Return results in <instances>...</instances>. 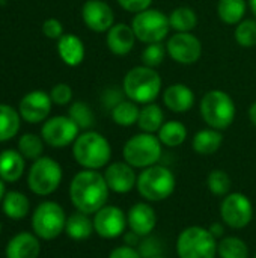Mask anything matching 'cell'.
I'll list each match as a JSON object with an SVG mask.
<instances>
[{"instance_id": "cell-1", "label": "cell", "mask_w": 256, "mask_h": 258, "mask_svg": "<svg viewBox=\"0 0 256 258\" xmlns=\"http://www.w3.org/2000/svg\"><path fill=\"white\" fill-rule=\"evenodd\" d=\"M109 186L104 174L94 169H83L74 175L69 184V198L72 206L86 215H95L107 204Z\"/></svg>"}, {"instance_id": "cell-2", "label": "cell", "mask_w": 256, "mask_h": 258, "mask_svg": "<svg viewBox=\"0 0 256 258\" xmlns=\"http://www.w3.org/2000/svg\"><path fill=\"white\" fill-rule=\"evenodd\" d=\"M161 77L155 68L146 65L133 67L124 77L122 88L128 100L137 104H149L157 100L161 91Z\"/></svg>"}, {"instance_id": "cell-3", "label": "cell", "mask_w": 256, "mask_h": 258, "mask_svg": "<svg viewBox=\"0 0 256 258\" xmlns=\"http://www.w3.org/2000/svg\"><path fill=\"white\" fill-rule=\"evenodd\" d=\"M72 156L81 168L98 171L110 162L112 147L101 133L84 132L75 139L72 145Z\"/></svg>"}, {"instance_id": "cell-4", "label": "cell", "mask_w": 256, "mask_h": 258, "mask_svg": "<svg viewBox=\"0 0 256 258\" xmlns=\"http://www.w3.org/2000/svg\"><path fill=\"white\" fill-rule=\"evenodd\" d=\"M199 112L208 127L223 132L232 125L237 107L228 92L211 89L202 97L199 103Z\"/></svg>"}, {"instance_id": "cell-5", "label": "cell", "mask_w": 256, "mask_h": 258, "mask_svg": "<svg viewBox=\"0 0 256 258\" xmlns=\"http://www.w3.org/2000/svg\"><path fill=\"white\" fill-rule=\"evenodd\" d=\"M177 186L174 172L161 165H154L142 169L137 175V190L140 197L149 203H158L167 200Z\"/></svg>"}, {"instance_id": "cell-6", "label": "cell", "mask_w": 256, "mask_h": 258, "mask_svg": "<svg viewBox=\"0 0 256 258\" xmlns=\"http://www.w3.org/2000/svg\"><path fill=\"white\" fill-rule=\"evenodd\" d=\"M163 154V144L160 142L158 136L154 133H139L131 136L124 148H122V156L124 160L131 165L134 169H145L149 166H154L158 163Z\"/></svg>"}, {"instance_id": "cell-7", "label": "cell", "mask_w": 256, "mask_h": 258, "mask_svg": "<svg viewBox=\"0 0 256 258\" xmlns=\"http://www.w3.org/2000/svg\"><path fill=\"white\" fill-rule=\"evenodd\" d=\"M217 239L208 228L193 225L183 230L177 239V254L180 258H216Z\"/></svg>"}, {"instance_id": "cell-8", "label": "cell", "mask_w": 256, "mask_h": 258, "mask_svg": "<svg viewBox=\"0 0 256 258\" xmlns=\"http://www.w3.org/2000/svg\"><path fill=\"white\" fill-rule=\"evenodd\" d=\"M131 27L134 30L136 38L143 44L163 42L170 30L169 15H166L160 9L149 8L134 14Z\"/></svg>"}, {"instance_id": "cell-9", "label": "cell", "mask_w": 256, "mask_h": 258, "mask_svg": "<svg viewBox=\"0 0 256 258\" xmlns=\"http://www.w3.org/2000/svg\"><path fill=\"white\" fill-rule=\"evenodd\" d=\"M66 219L68 218L60 204L54 201H44L32 215V228L39 239L54 240L65 231Z\"/></svg>"}, {"instance_id": "cell-10", "label": "cell", "mask_w": 256, "mask_h": 258, "mask_svg": "<svg viewBox=\"0 0 256 258\" xmlns=\"http://www.w3.org/2000/svg\"><path fill=\"white\" fill-rule=\"evenodd\" d=\"M63 172L60 165L54 159L44 156L33 160L27 175V186L35 195L47 197L57 190Z\"/></svg>"}, {"instance_id": "cell-11", "label": "cell", "mask_w": 256, "mask_h": 258, "mask_svg": "<svg viewBox=\"0 0 256 258\" xmlns=\"http://www.w3.org/2000/svg\"><path fill=\"white\" fill-rule=\"evenodd\" d=\"M220 216L228 227L243 230L253 219V204L244 194H228L220 204Z\"/></svg>"}, {"instance_id": "cell-12", "label": "cell", "mask_w": 256, "mask_h": 258, "mask_svg": "<svg viewBox=\"0 0 256 258\" xmlns=\"http://www.w3.org/2000/svg\"><path fill=\"white\" fill-rule=\"evenodd\" d=\"M167 54L180 65H193L202 56V42L192 32H175L166 42Z\"/></svg>"}, {"instance_id": "cell-13", "label": "cell", "mask_w": 256, "mask_h": 258, "mask_svg": "<svg viewBox=\"0 0 256 258\" xmlns=\"http://www.w3.org/2000/svg\"><path fill=\"white\" fill-rule=\"evenodd\" d=\"M78 132V125L69 116H53L44 122L41 138L53 148H63L75 142Z\"/></svg>"}, {"instance_id": "cell-14", "label": "cell", "mask_w": 256, "mask_h": 258, "mask_svg": "<svg viewBox=\"0 0 256 258\" xmlns=\"http://www.w3.org/2000/svg\"><path fill=\"white\" fill-rule=\"evenodd\" d=\"M94 230L101 239H116L128 227L125 213L116 206H104L94 215Z\"/></svg>"}, {"instance_id": "cell-15", "label": "cell", "mask_w": 256, "mask_h": 258, "mask_svg": "<svg viewBox=\"0 0 256 258\" xmlns=\"http://www.w3.org/2000/svg\"><path fill=\"white\" fill-rule=\"evenodd\" d=\"M81 18L91 30L97 33L107 32L115 24V14L104 0H88L81 8Z\"/></svg>"}, {"instance_id": "cell-16", "label": "cell", "mask_w": 256, "mask_h": 258, "mask_svg": "<svg viewBox=\"0 0 256 258\" xmlns=\"http://www.w3.org/2000/svg\"><path fill=\"white\" fill-rule=\"evenodd\" d=\"M51 97L44 91H32L20 101V115L30 124H38L50 115Z\"/></svg>"}, {"instance_id": "cell-17", "label": "cell", "mask_w": 256, "mask_h": 258, "mask_svg": "<svg viewBox=\"0 0 256 258\" xmlns=\"http://www.w3.org/2000/svg\"><path fill=\"white\" fill-rule=\"evenodd\" d=\"M109 189L115 194H128L137 184V174L127 162H115L106 168L104 172Z\"/></svg>"}, {"instance_id": "cell-18", "label": "cell", "mask_w": 256, "mask_h": 258, "mask_svg": "<svg viewBox=\"0 0 256 258\" xmlns=\"http://www.w3.org/2000/svg\"><path fill=\"white\" fill-rule=\"evenodd\" d=\"M130 230L139 237L151 236L157 227V213L148 203H137L130 207L127 215Z\"/></svg>"}, {"instance_id": "cell-19", "label": "cell", "mask_w": 256, "mask_h": 258, "mask_svg": "<svg viewBox=\"0 0 256 258\" xmlns=\"http://www.w3.org/2000/svg\"><path fill=\"white\" fill-rule=\"evenodd\" d=\"M107 48L116 56H125L134 48L136 35L131 26L125 23H116L106 32Z\"/></svg>"}, {"instance_id": "cell-20", "label": "cell", "mask_w": 256, "mask_h": 258, "mask_svg": "<svg viewBox=\"0 0 256 258\" xmlns=\"http://www.w3.org/2000/svg\"><path fill=\"white\" fill-rule=\"evenodd\" d=\"M41 254L39 237L29 231L15 234L6 245V258H38Z\"/></svg>"}, {"instance_id": "cell-21", "label": "cell", "mask_w": 256, "mask_h": 258, "mask_svg": "<svg viewBox=\"0 0 256 258\" xmlns=\"http://www.w3.org/2000/svg\"><path fill=\"white\" fill-rule=\"evenodd\" d=\"M163 103L174 113H186L195 104V92L184 83H174L164 89Z\"/></svg>"}, {"instance_id": "cell-22", "label": "cell", "mask_w": 256, "mask_h": 258, "mask_svg": "<svg viewBox=\"0 0 256 258\" xmlns=\"http://www.w3.org/2000/svg\"><path fill=\"white\" fill-rule=\"evenodd\" d=\"M57 51L68 67H78L84 59V44L74 33H63L57 39Z\"/></svg>"}, {"instance_id": "cell-23", "label": "cell", "mask_w": 256, "mask_h": 258, "mask_svg": "<svg viewBox=\"0 0 256 258\" xmlns=\"http://www.w3.org/2000/svg\"><path fill=\"white\" fill-rule=\"evenodd\" d=\"M24 172V157L20 151L5 150L0 153V178L8 183H15Z\"/></svg>"}, {"instance_id": "cell-24", "label": "cell", "mask_w": 256, "mask_h": 258, "mask_svg": "<svg viewBox=\"0 0 256 258\" xmlns=\"http://www.w3.org/2000/svg\"><path fill=\"white\" fill-rule=\"evenodd\" d=\"M222 144H223L222 132L211 128V127L199 130L192 141L193 150L201 156H211V154L217 153L220 150Z\"/></svg>"}, {"instance_id": "cell-25", "label": "cell", "mask_w": 256, "mask_h": 258, "mask_svg": "<svg viewBox=\"0 0 256 258\" xmlns=\"http://www.w3.org/2000/svg\"><path fill=\"white\" fill-rule=\"evenodd\" d=\"M94 221L89 218V215L83 212H75L68 216L66 225H65V233L68 234L69 239L72 240H86L92 236L94 233Z\"/></svg>"}, {"instance_id": "cell-26", "label": "cell", "mask_w": 256, "mask_h": 258, "mask_svg": "<svg viewBox=\"0 0 256 258\" xmlns=\"http://www.w3.org/2000/svg\"><path fill=\"white\" fill-rule=\"evenodd\" d=\"M2 209H3V213L9 219L20 221L29 215L30 201L24 194L17 192V190H11V192H6V195L2 201Z\"/></svg>"}, {"instance_id": "cell-27", "label": "cell", "mask_w": 256, "mask_h": 258, "mask_svg": "<svg viewBox=\"0 0 256 258\" xmlns=\"http://www.w3.org/2000/svg\"><path fill=\"white\" fill-rule=\"evenodd\" d=\"M163 124H164V113H163V109L158 104L149 103V104H145L140 109L137 125H139V128L142 132H145V133H157L161 128Z\"/></svg>"}, {"instance_id": "cell-28", "label": "cell", "mask_w": 256, "mask_h": 258, "mask_svg": "<svg viewBox=\"0 0 256 258\" xmlns=\"http://www.w3.org/2000/svg\"><path fill=\"white\" fill-rule=\"evenodd\" d=\"M158 139L164 147L177 148L187 139V127L180 121H166L158 130Z\"/></svg>"}, {"instance_id": "cell-29", "label": "cell", "mask_w": 256, "mask_h": 258, "mask_svg": "<svg viewBox=\"0 0 256 258\" xmlns=\"http://www.w3.org/2000/svg\"><path fill=\"white\" fill-rule=\"evenodd\" d=\"M246 8V0H219L217 15L225 24H238L244 20Z\"/></svg>"}, {"instance_id": "cell-30", "label": "cell", "mask_w": 256, "mask_h": 258, "mask_svg": "<svg viewBox=\"0 0 256 258\" xmlns=\"http://www.w3.org/2000/svg\"><path fill=\"white\" fill-rule=\"evenodd\" d=\"M139 115H140V109L137 107V103L131 100H121L112 109V119L116 125L121 127H131L137 124Z\"/></svg>"}, {"instance_id": "cell-31", "label": "cell", "mask_w": 256, "mask_h": 258, "mask_svg": "<svg viewBox=\"0 0 256 258\" xmlns=\"http://www.w3.org/2000/svg\"><path fill=\"white\" fill-rule=\"evenodd\" d=\"M169 23L175 32H192L198 26V15L189 6H178L170 12Z\"/></svg>"}, {"instance_id": "cell-32", "label": "cell", "mask_w": 256, "mask_h": 258, "mask_svg": "<svg viewBox=\"0 0 256 258\" xmlns=\"http://www.w3.org/2000/svg\"><path fill=\"white\" fill-rule=\"evenodd\" d=\"M18 130L20 113L8 104H0V142L12 139Z\"/></svg>"}, {"instance_id": "cell-33", "label": "cell", "mask_w": 256, "mask_h": 258, "mask_svg": "<svg viewBox=\"0 0 256 258\" xmlns=\"http://www.w3.org/2000/svg\"><path fill=\"white\" fill-rule=\"evenodd\" d=\"M217 254L220 258H249V246L240 237L225 236L219 242Z\"/></svg>"}, {"instance_id": "cell-34", "label": "cell", "mask_w": 256, "mask_h": 258, "mask_svg": "<svg viewBox=\"0 0 256 258\" xmlns=\"http://www.w3.org/2000/svg\"><path fill=\"white\" fill-rule=\"evenodd\" d=\"M18 151L24 159L29 160H36L42 157L44 151V139L33 135V133H26L20 138L18 141Z\"/></svg>"}, {"instance_id": "cell-35", "label": "cell", "mask_w": 256, "mask_h": 258, "mask_svg": "<svg viewBox=\"0 0 256 258\" xmlns=\"http://www.w3.org/2000/svg\"><path fill=\"white\" fill-rule=\"evenodd\" d=\"M207 186L210 192L216 197H226L231 194L232 187V180L229 174L223 169H214L208 174L207 177Z\"/></svg>"}, {"instance_id": "cell-36", "label": "cell", "mask_w": 256, "mask_h": 258, "mask_svg": "<svg viewBox=\"0 0 256 258\" xmlns=\"http://www.w3.org/2000/svg\"><path fill=\"white\" fill-rule=\"evenodd\" d=\"M68 116L78 125V128H83V130H89L95 124V115L91 106L83 101L72 103L68 110Z\"/></svg>"}, {"instance_id": "cell-37", "label": "cell", "mask_w": 256, "mask_h": 258, "mask_svg": "<svg viewBox=\"0 0 256 258\" xmlns=\"http://www.w3.org/2000/svg\"><path fill=\"white\" fill-rule=\"evenodd\" d=\"M235 41L238 45L244 48H250L256 45V20L247 18L237 24L234 32Z\"/></svg>"}, {"instance_id": "cell-38", "label": "cell", "mask_w": 256, "mask_h": 258, "mask_svg": "<svg viewBox=\"0 0 256 258\" xmlns=\"http://www.w3.org/2000/svg\"><path fill=\"white\" fill-rule=\"evenodd\" d=\"M166 54H167V50L161 42L146 44V47L142 50L140 59H142L143 65H146L149 68H157L163 63Z\"/></svg>"}, {"instance_id": "cell-39", "label": "cell", "mask_w": 256, "mask_h": 258, "mask_svg": "<svg viewBox=\"0 0 256 258\" xmlns=\"http://www.w3.org/2000/svg\"><path fill=\"white\" fill-rule=\"evenodd\" d=\"M50 97H51L53 103H56L59 106H65L72 100V89L66 83H59V85L53 86Z\"/></svg>"}, {"instance_id": "cell-40", "label": "cell", "mask_w": 256, "mask_h": 258, "mask_svg": "<svg viewBox=\"0 0 256 258\" xmlns=\"http://www.w3.org/2000/svg\"><path fill=\"white\" fill-rule=\"evenodd\" d=\"M42 32L50 39H59L63 35V26L57 18H48L42 24Z\"/></svg>"}, {"instance_id": "cell-41", "label": "cell", "mask_w": 256, "mask_h": 258, "mask_svg": "<svg viewBox=\"0 0 256 258\" xmlns=\"http://www.w3.org/2000/svg\"><path fill=\"white\" fill-rule=\"evenodd\" d=\"M118 5L127 12L137 14L145 9H149L152 5V0H118Z\"/></svg>"}, {"instance_id": "cell-42", "label": "cell", "mask_w": 256, "mask_h": 258, "mask_svg": "<svg viewBox=\"0 0 256 258\" xmlns=\"http://www.w3.org/2000/svg\"><path fill=\"white\" fill-rule=\"evenodd\" d=\"M109 258H143L142 254L130 245H122V246H116L112 249V252L109 254Z\"/></svg>"}, {"instance_id": "cell-43", "label": "cell", "mask_w": 256, "mask_h": 258, "mask_svg": "<svg viewBox=\"0 0 256 258\" xmlns=\"http://www.w3.org/2000/svg\"><path fill=\"white\" fill-rule=\"evenodd\" d=\"M208 230H210V233H211L216 239H222V237H225V228H223V225H222V224H219V222L211 224Z\"/></svg>"}, {"instance_id": "cell-44", "label": "cell", "mask_w": 256, "mask_h": 258, "mask_svg": "<svg viewBox=\"0 0 256 258\" xmlns=\"http://www.w3.org/2000/svg\"><path fill=\"white\" fill-rule=\"evenodd\" d=\"M249 121L252 122V125L256 127V101L250 104L249 107Z\"/></svg>"}, {"instance_id": "cell-45", "label": "cell", "mask_w": 256, "mask_h": 258, "mask_svg": "<svg viewBox=\"0 0 256 258\" xmlns=\"http://www.w3.org/2000/svg\"><path fill=\"white\" fill-rule=\"evenodd\" d=\"M5 195H6V190H5V181L0 178V203L3 201Z\"/></svg>"}, {"instance_id": "cell-46", "label": "cell", "mask_w": 256, "mask_h": 258, "mask_svg": "<svg viewBox=\"0 0 256 258\" xmlns=\"http://www.w3.org/2000/svg\"><path fill=\"white\" fill-rule=\"evenodd\" d=\"M247 2H249L250 11L253 12V15H255V18H256V0H247Z\"/></svg>"}, {"instance_id": "cell-47", "label": "cell", "mask_w": 256, "mask_h": 258, "mask_svg": "<svg viewBox=\"0 0 256 258\" xmlns=\"http://www.w3.org/2000/svg\"><path fill=\"white\" fill-rule=\"evenodd\" d=\"M151 258H163V257H160V255H157V257H151Z\"/></svg>"}, {"instance_id": "cell-48", "label": "cell", "mask_w": 256, "mask_h": 258, "mask_svg": "<svg viewBox=\"0 0 256 258\" xmlns=\"http://www.w3.org/2000/svg\"><path fill=\"white\" fill-rule=\"evenodd\" d=\"M0 233H2V224H0Z\"/></svg>"}, {"instance_id": "cell-49", "label": "cell", "mask_w": 256, "mask_h": 258, "mask_svg": "<svg viewBox=\"0 0 256 258\" xmlns=\"http://www.w3.org/2000/svg\"><path fill=\"white\" fill-rule=\"evenodd\" d=\"M253 258H256V255H255V257H253Z\"/></svg>"}]
</instances>
